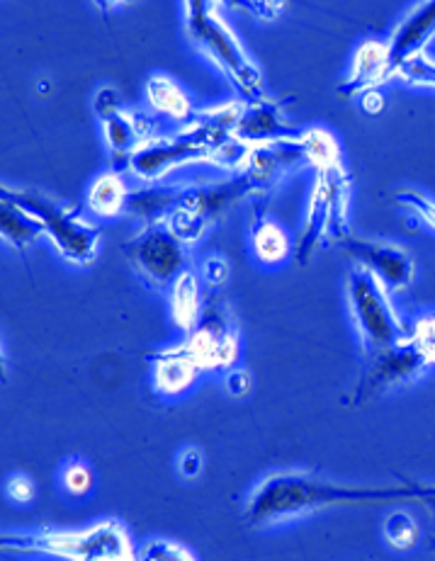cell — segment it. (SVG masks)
<instances>
[{
  "label": "cell",
  "instance_id": "obj_1",
  "mask_svg": "<svg viewBox=\"0 0 435 561\" xmlns=\"http://www.w3.org/2000/svg\"><path fill=\"white\" fill-rule=\"evenodd\" d=\"M411 484L397 486H351L319 479L309 471H273L259 481L243 506V523L271 527L305 518L329 508H375L389 503H409Z\"/></svg>",
  "mask_w": 435,
  "mask_h": 561
},
{
  "label": "cell",
  "instance_id": "obj_2",
  "mask_svg": "<svg viewBox=\"0 0 435 561\" xmlns=\"http://www.w3.org/2000/svg\"><path fill=\"white\" fill-rule=\"evenodd\" d=\"M183 25L190 42L219 73L227 78L241 103L263 95V73L251 59L247 47L239 42L237 32L221 18L219 3H183Z\"/></svg>",
  "mask_w": 435,
  "mask_h": 561
},
{
  "label": "cell",
  "instance_id": "obj_3",
  "mask_svg": "<svg viewBox=\"0 0 435 561\" xmlns=\"http://www.w3.org/2000/svg\"><path fill=\"white\" fill-rule=\"evenodd\" d=\"M3 549L64 561H139L127 527L119 520H98L83 530L5 533Z\"/></svg>",
  "mask_w": 435,
  "mask_h": 561
},
{
  "label": "cell",
  "instance_id": "obj_4",
  "mask_svg": "<svg viewBox=\"0 0 435 561\" xmlns=\"http://www.w3.org/2000/svg\"><path fill=\"white\" fill-rule=\"evenodd\" d=\"M0 199H8L18 205L25 215H30L39 224L42 233L47 236L49 243L54 245L66 263L88 267L95 263L100 253V229L95 224L83 217L81 211L73 207H66L61 202H54L44 197L37 190H20L3 185V195Z\"/></svg>",
  "mask_w": 435,
  "mask_h": 561
},
{
  "label": "cell",
  "instance_id": "obj_5",
  "mask_svg": "<svg viewBox=\"0 0 435 561\" xmlns=\"http://www.w3.org/2000/svg\"><path fill=\"white\" fill-rule=\"evenodd\" d=\"M343 161L336 137L327 129L314 127L297 131L295 137L283 141L255 146V149H251L243 173L251 178L261 197L263 193H271L285 175L299 171V168H317L319 173Z\"/></svg>",
  "mask_w": 435,
  "mask_h": 561
},
{
  "label": "cell",
  "instance_id": "obj_6",
  "mask_svg": "<svg viewBox=\"0 0 435 561\" xmlns=\"http://www.w3.org/2000/svg\"><path fill=\"white\" fill-rule=\"evenodd\" d=\"M351 193L353 183L343 163L317 173L314 187L295 243L297 263H309L327 241H343L351 231Z\"/></svg>",
  "mask_w": 435,
  "mask_h": 561
},
{
  "label": "cell",
  "instance_id": "obj_7",
  "mask_svg": "<svg viewBox=\"0 0 435 561\" xmlns=\"http://www.w3.org/2000/svg\"><path fill=\"white\" fill-rule=\"evenodd\" d=\"M345 299L367 355L392 347L411 335V329H407L389 299V289L365 267L355 265L345 277Z\"/></svg>",
  "mask_w": 435,
  "mask_h": 561
},
{
  "label": "cell",
  "instance_id": "obj_8",
  "mask_svg": "<svg viewBox=\"0 0 435 561\" xmlns=\"http://www.w3.org/2000/svg\"><path fill=\"white\" fill-rule=\"evenodd\" d=\"M249 195H259V190L243 171L225 178V181L185 185L171 217L165 219V227L190 249V245L203 241L209 227H215L233 205H239Z\"/></svg>",
  "mask_w": 435,
  "mask_h": 561
},
{
  "label": "cell",
  "instance_id": "obj_9",
  "mask_svg": "<svg viewBox=\"0 0 435 561\" xmlns=\"http://www.w3.org/2000/svg\"><path fill=\"white\" fill-rule=\"evenodd\" d=\"M125 255L134 273L153 289L169 291L175 279L190 271V249L165 224L134 233L125 243Z\"/></svg>",
  "mask_w": 435,
  "mask_h": 561
},
{
  "label": "cell",
  "instance_id": "obj_10",
  "mask_svg": "<svg viewBox=\"0 0 435 561\" xmlns=\"http://www.w3.org/2000/svg\"><path fill=\"white\" fill-rule=\"evenodd\" d=\"M433 363L423 347L411 339L401 341L385 351L367 355V367L355 387V403H365L377 394H385L389 389L404 387L416 381Z\"/></svg>",
  "mask_w": 435,
  "mask_h": 561
},
{
  "label": "cell",
  "instance_id": "obj_11",
  "mask_svg": "<svg viewBox=\"0 0 435 561\" xmlns=\"http://www.w3.org/2000/svg\"><path fill=\"white\" fill-rule=\"evenodd\" d=\"M185 345L197 357V363L203 365L205 375L217 373V369L227 373V369L237 367L241 353L239 329L225 301L217 297H207L203 321L187 335Z\"/></svg>",
  "mask_w": 435,
  "mask_h": 561
},
{
  "label": "cell",
  "instance_id": "obj_12",
  "mask_svg": "<svg viewBox=\"0 0 435 561\" xmlns=\"http://www.w3.org/2000/svg\"><path fill=\"white\" fill-rule=\"evenodd\" d=\"M341 249L353 257L355 265H360L367 273H373L389 291H401L414 283L416 263L401 245L348 233L341 241Z\"/></svg>",
  "mask_w": 435,
  "mask_h": 561
},
{
  "label": "cell",
  "instance_id": "obj_13",
  "mask_svg": "<svg viewBox=\"0 0 435 561\" xmlns=\"http://www.w3.org/2000/svg\"><path fill=\"white\" fill-rule=\"evenodd\" d=\"M205 369L183 343L163 347L149 355V385L163 399H175L203 379Z\"/></svg>",
  "mask_w": 435,
  "mask_h": 561
},
{
  "label": "cell",
  "instance_id": "obj_14",
  "mask_svg": "<svg viewBox=\"0 0 435 561\" xmlns=\"http://www.w3.org/2000/svg\"><path fill=\"white\" fill-rule=\"evenodd\" d=\"M297 131L287 125L285 119V103L283 100H273L267 95H261L251 100V103H243L241 119L233 131V139H239L249 149L265 144H275L295 137Z\"/></svg>",
  "mask_w": 435,
  "mask_h": 561
},
{
  "label": "cell",
  "instance_id": "obj_15",
  "mask_svg": "<svg viewBox=\"0 0 435 561\" xmlns=\"http://www.w3.org/2000/svg\"><path fill=\"white\" fill-rule=\"evenodd\" d=\"M387 81H392L387 39L367 37L358 44V49L353 54L348 76H345V81L339 85V95L343 100L360 98L370 91H379V85Z\"/></svg>",
  "mask_w": 435,
  "mask_h": 561
},
{
  "label": "cell",
  "instance_id": "obj_16",
  "mask_svg": "<svg viewBox=\"0 0 435 561\" xmlns=\"http://www.w3.org/2000/svg\"><path fill=\"white\" fill-rule=\"evenodd\" d=\"M433 37H435V0L411 8L404 15V20H401L392 30V35H389L387 49H389V69H392V76L397 71V66L411 59V56L426 51Z\"/></svg>",
  "mask_w": 435,
  "mask_h": 561
},
{
  "label": "cell",
  "instance_id": "obj_17",
  "mask_svg": "<svg viewBox=\"0 0 435 561\" xmlns=\"http://www.w3.org/2000/svg\"><path fill=\"white\" fill-rule=\"evenodd\" d=\"M100 125H103V139L110 151V159L115 163L113 168L122 165L125 171L131 153L137 151L144 141L159 134L153 129L149 117L137 115V112H131L127 107L117 112V115L103 119Z\"/></svg>",
  "mask_w": 435,
  "mask_h": 561
},
{
  "label": "cell",
  "instance_id": "obj_18",
  "mask_svg": "<svg viewBox=\"0 0 435 561\" xmlns=\"http://www.w3.org/2000/svg\"><path fill=\"white\" fill-rule=\"evenodd\" d=\"M265 205H267V197L261 195L253 207L249 243H251V253L255 257V263L263 267H277L287 261L289 253L295 249L293 243H289L287 231L271 215H267Z\"/></svg>",
  "mask_w": 435,
  "mask_h": 561
},
{
  "label": "cell",
  "instance_id": "obj_19",
  "mask_svg": "<svg viewBox=\"0 0 435 561\" xmlns=\"http://www.w3.org/2000/svg\"><path fill=\"white\" fill-rule=\"evenodd\" d=\"M165 295H169L171 323L187 339V335L199 327V321H203V313H205L207 297L203 295L199 275L195 271L183 273Z\"/></svg>",
  "mask_w": 435,
  "mask_h": 561
},
{
  "label": "cell",
  "instance_id": "obj_20",
  "mask_svg": "<svg viewBox=\"0 0 435 561\" xmlns=\"http://www.w3.org/2000/svg\"><path fill=\"white\" fill-rule=\"evenodd\" d=\"M147 107L151 115L178 122L183 127L190 125L197 115L185 88L165 73H153L147 81Z\"/></svg>",
  "mask_w": 435,
  "mask_h": 561
},
{
  "label": "cell",
  "instance_id": "obj_21",
  "mask_svg": "<svg viewBox=\"0 0 435 561\" xmlns=\"http://www.w3.org/2000/svg\"><path fill=\"white\" fill-rule=\"evenodd\" d=\"M183 190V183H151L131 190L127 202V215L137 217L144 227H159V224H165V219L171 217V211L175 209L178 199H181Z\"/></svg>",
  "mask_w": 435,
  "mask_h": 561
},
{
  "label": "cell",
  "instance_id": "obj_22",
  "mask_svg": "<svg viewBox=\"0 0 435 561\" xmlns=\"http://www.w3.org/2000/svg\"><path fill=\"white\" fill-rule=\"evenodd\" d=\"M129 185L125 173L119 168H107L100 175L93 178V183L88 185V209L95 217L115 219L119 215H127V202H129Z\"/></svg>",
  "mask_w": 435,
  "mask_h": 561
},
{
  "label": "cell",
  "instance_id": "obj_23",
  "mask_svg": "<svg viewBox=\"0 0 435 561\" xmlns=\"http://www.w3.org/2000/svg\"><path fill=\"white\" fill-rule=\"evenodd\" d=\"M0 236L18 253L30 251L42 239L39 224L25 215L18 205L8 199H0Z\"/></svg>",
  "mask_w": 435,
  "mask_h": 561
},
{
  "label": "cell",
  "instance_id": "obj_24",
  "mask_svg": "<svg viewBox=\"0 0 435 561\" xmlns=\"http://www.w3.org/2000/svg\"><path fill=\"white\" fill-rule=\"evenodd\" d=\"M385 542L394 549V552H414L421 542V527L416 518L407 511L389 513L382 525Z\"/></svg>",
  "mask_w": 435,
  "mask_h": 561
},
{
  "label": "cell",
  "instance_id": "obj_25",
  "mask_svg": "<svg viewBox=\"0 0 435 561\" xmlns=\"http://www.w3.org/2000/svg\"><path fill=\"white\" fill-rule=\"evenodd\" d=\"M392 78L411 88H431V91H435V59L426 51L411 56V59L397 66Z\"/></svg>",
  "mask_w": 435,
  "mask_h": 561
},
{
  "label": "cell",
  "instance_id": "obj_26",
  "mask_svg": "<svg viewBox=\"0 0 435 561\" xmlns=\"http://www.w3.org/2000/svg\"><path fill=\"white\" fill-rule=\"evenodd\" d=\"M394 199L401 209H407L411 217L419 219L423 227L435 233V199L416 187H399L394 190Z\"/></svg>",
  "mask_w": 435,
  "mask_h": 561
},
{
  "label": "cell",
  "instance_id": "obj_27",
  "mask_svg": "<svg viewBox=\"0 0 435 561\" xmlns=\"http://www.w3.org/2000/svg\"><path fill=\"white\" fill-rule=\"evenodd\" d=\"M61 486L71 499H83L95 486L93 467L83 462V459H71L61 469Z\"/></svg>",
  "mask_w": 435,
  "mask_h": 561
},
{
  "label": "cell",
  "instance_id": "obj_28",
  "mask_svg": "<svg viewBox=\"0 0 435 561\" xmlns=\"http://www.w3.org/2000/svg\"><path fill=\"white\" fill-rule=\"evenodd\" d=\"M139 561H197V557L181 542L156 537L139 549Z\"/></svg>",
  "mask_w": 435,
  "mask_h": 561
},
{
  "label": "cell",
  "instance_id": "obj_29",
  "mask_svg": "<svg viewBox=\"0 0 435 561\" xmlns=\"http://www.w3.org/2000/svg\"><path fill=\"white\" fill-rule=\"evenodd\" d=\"M197 275H199V283H205L207 289L219 291V289L227 287L231 271H229V263L225 261V257L209 255L207 261L199 265V273Z\"/></svg>",
  "mask_w": 435,
  "mask_h": 561
},
{
  "label": "cell",
  "instance_id": "obj_30",
  "mask_svg": "<svg viewBox=\"0 0 435 561\" xmlns=\"http://www.w3.org/2000/svg\"><path fill=\"white\" fill-rule=\"evenodd\" d=\"M5 496L13 503H18V506H30L37 496L35 479L30 474H22V471H15V474H10L5 479Z\"/></svg>",
  "mask_w": 435,
  "mask_h": 561
},
{
  "label": "cell",
  "instance_id": "obj_31",
  "mask_svg": "<svg viewBox=\"0 0 435 561\" xmlns=\"http://www.w3.org/2000/svg\"><path fill=\"white\" fill-rule=\"evenodd\" d=\"M122 110H125V105H122V95H119L117 88L103 85L95 93V98H93V112H95L100 122L117 115V112H122Z\"/></svg>",
  "mask_w": 435,
  "mask_h": 561
},
{
  "label": "cell",
  "instance_id": "obj_32",
  "mask_svg": "<svg viewBox=\"0 0 435 561\" xmlns=\"http://www.w3.org/2000/svg\"><path fill=\"white\" fill-rule=\"evenodd\" d=\"M237 8L247 10L251 18H255L263 25H271V22H277L287 10V3H271V0H259V3H239Z\"/></svg>",
  "mask_w": 435,
  "mask_h": 561
},
{
  "label": "cell",
  "instance_id": "obj_33",
  "mask_svg": "<svg viewBox=\"0 0 435 561\" xmlns=\"http://www.w3.org/2000/svg\"><path fill=\"white\" fill-rule=\"evenodd\" d=\"M205 469V455L197 450V447H185V450L178 455V474L183 479H197Z\"/></svg>",
  "mask_w": 435,
  "mask_h": 561
},
{
  "label": "cell",
  "instance_id": "obj_34",
  "mask_svg": "<svg viewBox=\"0 0 435 561\" xmlns=\"http://www.w3.org/2000/svg\"><path fill=\"white\" fill-rule=\"evenodd\" d=\"M411 339H414L423 353L428 355V360L435 365V317L421 319L414 329H411Z\"/></svg>",
  "mask_w": 435,
  "mask_h": 561
},
{
  "label": "cell",
  "instance_id": "obj_35",
  "mask_svg": "<svg viewBox=\"0 0 435 561\" xmlns=\"http://www.w3.org/2000/svg\"><path fill=\"white\" fill-rule=\"evenodd\" d=\"M251 387H253V379L247 367H231L225 373V389L231 397H247Z\"/></svg>",
  "mask_w": 435,
  "mask_h": 561
},
{
  "label": "cell",
  "instance_id": "obj_36",
  "mask_svg": "<svg viewBox=\"0 0 435 561\" xmlns=\"http://www.w3.org/2000/svg\"><path fill=\"white\" fill-rule=\"evenodd\" d=\"M409 503H419V506L423 511H428V515L435 520V486L411 484V501Z\"/></svg>",
  "mask_w": 435,
  "mask_h": 561
},
{
  "label": "cell",
  "instance_id": "obj_37",
  "mask_svg": "<svg viewBox=\"0 0 435 561\" xmlns=\"http://www.w3.org/2000/svg\"><path fill=\"white\" fill-rule=\"evenodd\" d=\"M360 105H363L367 115H379V110L385 107V98L379 91H370V93L360 95Z\"/></svg>",
  "mask_w": 435,
  "mask_h": 561
},
{
  "label": "cell",
  "instance_id": "obj_38",
  "mask_svg": "<svg viewBox=\"0 0 435 561\" xmlns=\"http://www.w3.org/2000/svg\"><path fill=\"white\" fill-rule=\"evenodd\" d=\"M100 10H117V8H129V3H98Z\"/></svg>",
  "mask_w": 435,
  "mask_h": 561
}]
</instances>
